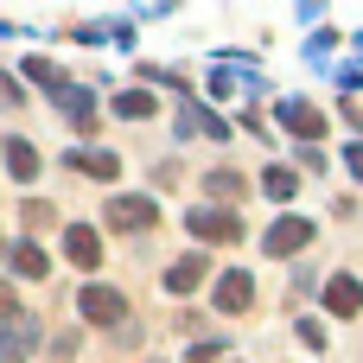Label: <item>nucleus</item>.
Masks as SVG:
<instances>
[{"instance_id":"f257e3e1","label":"nucleus","mask_w":363,"mask_h":363,"mask_svg":"<svg viewBox=\"0 0 363 363\" xmlns=\"http://www.w3.org/2000/svg\"><path fill=\"white\" fill-rule=\"evenodd\" d=\"M191 236H204V242H242V217L236 211H217V204H198L191 217Z\"/></svg>"},{"instance_id":"0eeeda50","label":"nucleus","mask_w":363,"mask_h":363,"mask_svg":"<svg viewBox=\"0 0 363 363\" xmlns=\"http://www.w3.org/2000/svg\"><path fill=\"white\" fill-rule=\"evenodd\" d=\"M325 313H338V319H357L363 313V281L357 274H332L325 281Z\"/></svg>"},{"instance_id":"dca6fc26","label":"nucleus","mask_w":363,"mask_h":363,"mask_svg":"<svg viewBox=\"0 0 363 363\" xmlns=\"http://www.w3.org/2000/svg\"><path fill=\"white\" fill-rule=\"evenodd\" d=\"M26 77H32V83H38V89H45V96H57V89H64V83H70V77H64V70H57V64H51V57H26Z\"/></svg>"},{"instance_id":"aec40b11","label":"nucleus","mask_w":363,"mask_h":363,"mask_svg":"<svg viewBox=\"0 0 363 363\" xmlns=\"http://www.w3.org/2000/svg\"><path fill=\"white\" fill-rule=\"evenodd\" d=\"M300 345H306V351H325V325H319V319H300Z\"/></svg>"},{"instance_id":"b1692460","label":"nucleus","mask_w":363,"mask_h":363,"mask_svg":"<svg viewBox=\"0 0 363 363\" xmlns=\"http://www.w3.org/2000/svg\"><path fill=\"white\" fill-rule=\"evenodd\" d=\"M345 166H351V179L363 185V147H351V153H345Z\"/></svg>"},{"instance_id":"9b49d317","label":"nucleus","mask_w":363,"mask_h":363,"mask_svg":"<svg viewBox=\"0 0 363 363\" xmlns=\"http://www.w3.org/2000/svg\"><path fill=\"white\" fill-rule=\"evenodd\" d=\"M51 102H64V115H70L77 128H89V121H96V96H89L83 83H64V89H57Z\"/></svg>"},{"instance_id":"7ed1b4c3","label":"nucleus","mask_w":363,"mask_h":363,"mask_svg":"<svg viewBox=\"0 0 363 363\" xmlns=\"http://www.w3.org/2000/svg\"><path fill=\"white\" fill-rule=\"evenodd\" d=\"M32 351H38V319H32V313L6 319V325H0V363H26Z\"/></svg>"},{"instance_id":"412c9836","label":"nucleus","mask_w":363,"mask_h":363,"mask_svg":"<svg viewBox=\"0 0 363 363\" xmlns=\"http://www.w3.org/2000/svg\"><path fill=\"white\" fill-rule=\"evenodd\" d=\"M217 357H223V345H217V338H204V345H191V357H185V363H217Z\"/></svg>"},{"instance_id":"4468645a","label":"nucleus","mask_w":363,"mask_h":363,"mask_svg":"<svg viewBox=\"0 0 363 363\" xmlns=\"http://www.w3.org/2000/svg\"><path fill=\"white\" fill-rule=\"evenodd\" d=\"M6 172H13L19 185H32V179H38V153H32L26 140H6Z\"/></svg>"},{"instance_id":"4be33fe9","label":"nucleus","mask_w":363,"mask_h":363,"mask_svg":"<svg viewBox=\"0 0 363 363\" xmlns=\"http://www.w3.org/2000/svg\"><path fill=\"white\" fill-rule=\"evenodd\" d=\"M51 223V204H26V230H45Z\"/></svg>"},{"instance_id":"a211bd4d","label":"nucleus","mask_w":363,"mask_h":363,"mask_svg":"<svg viewBox=\"0 0 363 363\" xmlns=\"http://www.w3.org/2000/svg\"><path fill=\"white\" fill-rule=\"evenodd\" d=\"M70 166L89 172V179H121V160L115 153H70Z\"/></svg>"},{"instance_id":"6e6552de","label":"nucleus","mask_w":363,"mask_h":363,"mask_svg":"<svg viewBox=\"0 0 363 363\" xmlns=\"http://www.w3.org/2000/svg\"><path fill=\"white\" fill-rule=\"evenodd\" d=\"M64 255H70L77 268H102V230L70 223V230H64Z\"/></svg>"},{"instance_id":"20e7f679","label":"nucleus","mask_w":363,"mask_h":363,"mask_svg":"<svg viewBox=\"0 0 363 363\" xmlns=\"http://www.w3.org/2000/svg\"><path fill=\"white\" fill-rule=\"evenodd\" d=\"M77 306H83V319H89V325H121V319H128V300H121L115 287H83V294H77Z\"/></svg>"},{"instance_id":"5701e85b","label":"nucleus","mask_w":363,"mask_h":363,"mask_svg":"<svg viewBox=\"0 0 363 363\" xmlns=\"http://www.w3.org/2000/svg\"><path fill=\"white\" fill-rule=\"evenodd\" d=\"M6 319H19V300H13V287H0V325Z\"/></svg>"},{"instance_id":"9d476101","label":"nucleus","mask_w":363,"mask_h":363,"mask_svg":"<svg viewBox=\"0 0 363 363\" xmlns=\"http://www.w3.org/2000/svg\"><path fill=\"white\" fill-rule=\"evenodd\" d=\"M179 134H191V140H223L230 128H223V121H217L211 108H198V102H185V108H179Z\"/></svg>"},{"instance_id":"2eb2a0df","label":"nucleus","mask_w":363,"mask_h":363,"mask_svg":"<svg viewBox=\"0 0 363 363\" xmlns=\"http://www.w3.org/2000/svg\"><path fill=\"white\" fill-rule=\"evenodd\" d=\"M262 191H268L274 204H287V198L300 191V172H294V166H268V172H262Z\"/></svg>"},{"instance_id":"f8f14e48","label":"nucleus","mask_w":363,"mask_h":363,"mask_svg":"<svg viewBox=\"0 0 363 363\" xmlns=\"http://www.w3.org/2000/svg\"><path fill=\"white\" fill-rule=\"evenodd\" d=\"M198 281H204V255H179V262L166 268V287H172V294H198Z\"/></svg>"},{"instance_id":"423d86ee","label":"nucleus","mask_w":363,"mask_h":363,"mask_svg":"<svg viewBox=\"0 0 363 363\" xmlns=\"http://www.w3.org/2000/svg\"><path fill=\"white\" fill-rule=\"evenodd\" d=\"M211 300H217V313H230V319H236V313H249V306H255V281H249L242 268H230V274H217V294H211Z\"/></svg>"},{"instance_id":"f03ea898","label":"nucleus","mask_w":363,"mask_h":363,"mask_svg":"<svg viewBox=\"0 0 363 363\" xmlns=\"http://www.w3.org/2000/svg\"><path fill=\"white\" fill-rule=\"evenodd\" d=\"M102 223H108V230H153V223H160V204H153V198H108Z\"/></svg>"},{"instance_id":"f3484780","label":"nucleus","mask_w":363,"mask_h":363,"mask_svg":"<svg viewBox=\"0 0 363 363\" xmlns=\"http://www.w3.org/2000/svg\"><path fill=\"white\" fill-rule=\"evenodd\" d=\"M115 115H121V121H147V115H153V89H121V96H115Z\"/></svg>"},{"instance_id":"39448f33","label":"nucleus","mask_w":363,"mask_h":363,"mask_svg":"<svg viewBox=\"0 0 363 363\" xmlns=\"http://www.w3.org/2000/svg\"><path fill=\"white\" fill-rule=\"evenodd\" d=\"M306 242H313V223H306V217H274V230L262 236L268 255H300Z\"/></svg>"},{"instance_id":"6ab92c4d","label":"nucleus","mask_w":363,"mask_h":363,"mask_svg":"<svg viewBox=\"0 0 363 363\" xmlns=\"http://www.w3.org/2000/svg\"><path fill=\"white\" fill-rule=\"evenodd\" d=\"M204 191H211V198H223V204H230V198H242V191H249V185H242V179H236V172H211V179H204Z\"/></svg>"},{"instance_id":"ddd939ff","label":"nucleus","mask_w":363,"mask_h":363,"mask_svg":"<svg viewBox=\"0 0 363 363\" xmlns=\"http://www.w3.org/2000/svg\"><path fill=\"white\" fill-rule=\"evenodd\" d=\"M13 274H26V281H45V274H51V255H45L38 242H19V249H13Z\"/></svg>"},{"instance_id":"1a4fd4ad","label":"nucleus","mask_w":363,"mask_h":363,"mask_svg":"<svg viewBox=\"0 0 363 363\" xmlns=\"http://www.w3.org/2000/svg\"><path fill=\"white\" fill-rule=\"evenodd\" d=\"M281 121H287L300 140H319V134H325V115H319L313 102H300V96H294V102H281Z\"/></svg>"}]
</instances>
